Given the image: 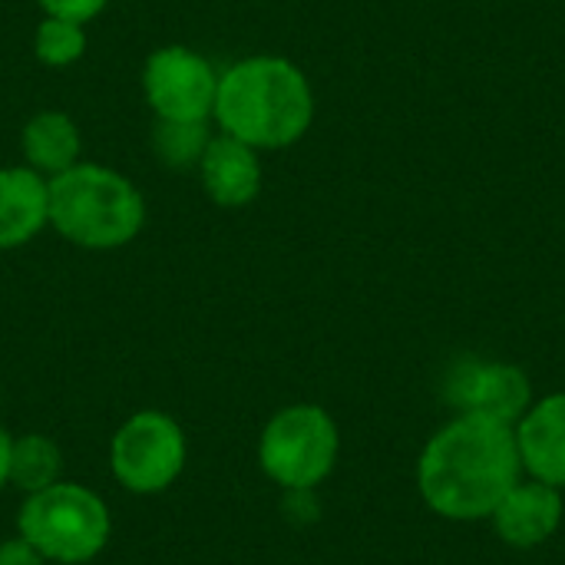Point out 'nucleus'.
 Listing matches in <instances>:
<instances>
[{"label": "nucleus", "instance_id": "nucleus-14", "mask_svg": "<svg viewBox=\"0 0 565 565\" xmlns=\"http://www.w3.org/2000/svg\"><path fill=\"white\" fill-rule=\"evenodd\" d=\"M212 142L209 119H156L152 126V152L169 169H199L205 149Z\"/></svg>", "mask_w": 565, "mask_h": 565}, {"label": "nucleus", "instance_id": "nucleus-7", "mask_svg": "<svg viewBox=\"0 0 565 565\" xmlns=\"http://www.w3.org/2000/svg\"><path fill=\"white\" fill-rule=\"evenodd\" d=\"M142 89L156 119H209L215 113L218 73L189 46H159L142 66Z\"/></svg>", "mask_w": 565, "mask_h": 565}, {"label": "nucleus", "instance_id": "nucleus-6", "mask_svg": "<svg viewBox=\"0 0 565 565\" xmlns=\"http://www.w3.org/2000/svg\"><path fill=\"white\" fill-rule=\"evenodd\" d=\"M113 477L139 497L169 490L185 467V434L159 411L132 414L113 437L109 447Z\"/></svg>", "mask_w": 565, "mask_h": 565}, {"label": "nucleus", "instance_id": "nucleus-11", "mask_svg": "<svg viewBox=\"0 0 565 565\" xmlns=\"http://www.w3.org/2000/svg\"><path fill=\"white\" fill-rule=\"evenodd\" d=\"M523 470L550 487H565V394L533 404L516 427Z\"/></svg>", "mask_w": 565, "mask_h": 565}, {"label": "nucleus", "instance_id": "nucleus-1", "mask_svg": "<svg viewBox=\"0 0 565 565\" xmlns=\"http://www.w3.org/2000/svg\"><path fill=\"white\" fill-rule=\"evenodd\" d=\"M520 470L513 424L460 414L424 447L417 483L437 516L473 523L493 516L500 500L520 483Z\"/></svg>", "mask_w": 565, "mask_h": 565}, {"label": "nucleus", "instance_id": "nucleus-4", "mask_svg": "<svg viewBox=\"0 0 565 565\" xmlns=\"http://www.w3.org/2000/svg\"><path fill=\"white\" fill-rule=\"evenodd\" d=\"M106 503L76 483H53L30 493L17 516V536H23L46 563L79 565L96 559L109 543Z\"/></svg>", "mask_w": 565, "mask_h": 565}, {"label": "nucleus", "instance_id": "nucleus-17", "mask_svg": "<svg viewBox=\"0 0 565 565\" xmlns=\"http://www.w3.org/2000/svg\"><path fill=\"white\" fill-rule=\"evenodd\" d=\"M109 0H40V7L46 10V17H63L73 23H86L96 13H103Z\"/></svg>", "mask_w": 565, "mask_h": 565}, {"label": "nucleus", "instance_id": "nucleus-15", "mask_svg": "<svg viewBox=\"0 0 565 565\" xmlns=\"http://www.w3.org/2000/svg\"><path fill=\"white\" fill-rule=\"evenodd\" d=\"M60 450L43 434H26L10 444V483L30 493H40L56 483Z\"/></svg>", "mask_w": 565, "mask_h": 565}, {"label": "nucleus", "instance_id": "nucleus-8", "mask_svg": "<svg viewBox=\"0 0 565 565\" xmlns=\"http://www.w3.org/2000/svg\"><path fill=\"white\" fill-rule=\"evenodd\" d=\"M530 377L513 364H463L450 381V401L463 414H487L503 424H516L530 411Z\"/></svg>", "mask_w": 565, "mask_h": 565}, {"label": "nucleus", "instance_id": "nucleus-13", "mask_svg": "<svg viewBox=\"0 0 565 565\" xmlns=\"http://www.w3.org/2000/svg\"><path fill=\"white\" fill-rule=\"evenodd\" d=\"M20 149H23L30 169H36L40 175L46 172L53 179V175H60V172H66V169H73L79 162L83 139H79L76 122L66 113L43 109L23 126Z\"/></svg>", "mask_w": 565, "mask_h": 565}, {"label": "nucleus", "instance_id": "nucleus-2", "mask_svg": "<svg viewBox=\"0 0 565 565\" xmlns=\"http://www.w3.org/2000/svg\"><path fill=\"white\" fill-rule=\"evenodd\" d=\"M222 132L252 149H285L315 119V96L305 73L285 56H248L218 73L215 113Z\"/></svg>", "mask_w": 565, "mask_h": 565}, {"label": "nucleus", "instance_id": "nucleus-9", "mask_svg": "<svg viewBox=\"0 0 565 565\" xmlns=\"http://www.w3.org/2000/svg\"><path fill=\"white\" fill-rule=\"evenodd\" d=\"M199 175H202V189L205 195L222 205V209H242L248 202L258 199L262 192V162H258V149H252L248 142L222 132L212 136L202 162H199Z\"/></svg>", "mask_w": 565, "mask_h": 565}, {"label": "nucleus", "instance_id": "nucleus-16", "mask_svg": "<svg viewBox=\"0 0 565 565\" xmlns=\"http://www.w3.org/2000/svg\"><path fill=\"white\" fill-rule=\"evenodd\" d=\"M33 50H36V60L43 66H53V70L73 66L86 53L83 23H73V20H63V17H43V23L36 26Z\"/></svg>", "mask_w": 565, "mask_h": 565}, {"label": "nucleus", "instance_id": "nucleus-10", "mask_svg": "<svg viewBox=\"0 0 565 565\" xmlns=\"http://www.w3.org/2000/svg\"><path fill=\"white\" fill-rule=\"evenodd\" d=\"M563 523V493L550 483H516L493 510V526L503 543L533 550L546 543Z\"/></svg>", "mask_w": 565, "mask_h": 565}, {"label": "nucleus", "instance_id": "nucleus-19", "mask_svg": "<svg viewBox=\"0 0 565 565\" xmlns=\"http://www.w3.org/2000/svg\"><path fill=\"white\" fill-rule=\"evenodd\" d=\"M10 444H13V437L0 427V490L10 483Z\"/></svg>", "mask_w": 565, "mask_h": 565}, {"label": "nucleus", "instance_id": "nucleus-5", "mask_svg": "<svg viewBox=\"0 0 565 565\" xmlns=\"http://www.w3.org/2000/svg\"><path fill=\"white\" fill-rule=\"evenodd\" d=\"M338 460V427L328 411L295 404L278 411L258 440L262 470L285 490H315Z\"/></svg>", "mask_w": 565, "mask_h": 565}, {"label": "nucleus", "instance_id": "nucleus-12", "mask_svg": "<svg viewBox=\"0 0 565 565\" xmlns=\"http://www.w3.org/2000/svg\"><path fill=\"white\" fill-rule=\"evenodd\" d=\"M50 225V179L30 166L0 169V252L20 248Z\"/></svg>", "mask_w": 565, "mask_h": 565}, {"label": "nucleus", "instance_id": "nucleus-18", "mask_svg": "<svg viewBox=\"0 0 565 565\" xmlns=\"http://www.w3.org/2000/svg\"><path fill=\"white\" fill-rule=\"evenodd\" d=\"M0 565H46V559L23 536H13L0 543Z\"/></svg>", "mask_w": 565, "mask_h": 565}, {"label": "nucleus", "instance_id": "nucleus-3", "mask_svg": "<svg viewBox=\"0 0 565 565\" xmlns=\"http://www.w3.org/2000/svg\"><path fill=\"white\" fill-rule=\"evenodd\" d=\"M50 225L79 248L109 252L142 232L146 202L122 172L76 162L50 179Z\"/></svg>", "mask_w": 565, "mask_h": 565}]
</instances>
